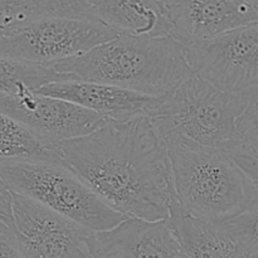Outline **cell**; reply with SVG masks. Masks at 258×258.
Here are the masks:
<instances>
[{
	"label": "cell",
	"instance_id": "cell-1",
	"mask_svg": "<svg viewBox=\"0 0 258 258\" xmlns=\"http://www.w3.org/2000/svg\"><path fill=\"white\" fill-rule=\"evenodd\" d=\"M54 150L60 163L117 213L150 222L168 219L175 199L170 161L151 117L111 120Z\"/></svg>",
	"mask_w": 258,
	"mask_h": 258
},
{
	"label": "cell",
	"instance_id": "cell-2",
	"mask_svg": "<svg viewBox=\"0 0 258 258\" xmlns=\"http://www.w3.org/2000/svg\"><path fill=\"white\" fill-rule=\"evenodd\" d=\"M53 67L76 80L117 86L153 97L170 95L196 75L186 57L185 45L174 35L118 34Z\"/></svg>",
	"mask_w": 258,
	"mask_h": 258
},
{
	"label": "cell",
	"instance_id": "cell-3",
	"mask_svg": "<svg viewBox=\"0 0 258 258\" xmlns=\"http://www.w3.org/2000/svg\"><path fill=\"white\" fill-rule=\"evenodd\" d=\"M176 202L204 221H227L247 211L243 175L223 150L207 148L178 134H165Z\"/></svg>",
	"mask_w": 258,
	"mask_h": 258
},
{
	"label": "cell",
	"instance_id": "cell-4",
	"mask_svg": "<svg viewBox=\"0 0 258 258\" xmlns=\"http://www.w3.org/2000/svg\"><path fill=\"white\" fill-rule=\"evenodd\" d=\"M248 105L243 92L222 90L193 75L164 96L151 118L161 135L178 134L199 145L228 151L243 143L238 122Z\"/></svg>",
	"mask_w": 258,
	"mask_h": 258
},
{
	"label": "cell",
	"instance_id": "cell-5",
	"mask_svg": "<svg viewBox=\"0 0 258 258\" xmlns=\"http://www.w3.org/2000/svg\"><path fill=\"white\" fill-rule=\"evenodd\" d=\"M0 174L12 191L91 232L107 231L126 219L60 161L0 163Z\"/></svg>",
	"mask_w": 258,
	"mask_h": 258
},
{
	"label": "cell",
	"instance_id": "cell-6",
	"mask_svg": "<svg viewBox=\"0 0 258 258\" xmlns=\"http://www.w3.org/2000/svg\"><path fill=\"white\" fill-rule=\"evenodd\" d=\"M95 20L47 17L0 29V57L53 67L117 37Z\"/></svg>",
	"mask_w": 258,
	"mask_h": 258
},
{
	"label": "cell",
	"instance_id": "cell-7",
	"mask_svg": "<svg viewBox=\"0 0 258 258\" xmlns=\"http://www.w3.org/2000/svg\"><path fill=\"white\" fill-rule=\"evenodd\" d=\"M0 112L19 121L47 145L90 135L110 118L62 98L45 96L30 88L12 96H0Z\"/></svg>",
	"mask_w": 258,
	"mask_h": 258
},
{
	"label": "cell",
	"instance_id": "cell-8",
	"mask_svg": "<svg viewBox=\"0 0 258 258\" xmlns=\"http://www.w3.org/2000/svg\"><path fill=\"white\" fill-rule=\"evenodd\" d=\"M185 52L194 73L222 90L246 92L258 87V23L185 45Z\"/></svg>",
	"mask_w": 258,
	"mask_h": 258
},
{
	"label": "cell",
	"instance_id": "cell-9",
	"mask_svg": "<svg viewBox=\"0 0 258 258\" xmlns=\"http://www.w3.org/2000/svg\"><path fill=\"white\" fill-rule=\"evenodd\" d=\"M13 232L28 258H92L93 232L13 191Z\"/></svg>",
	"mask_w": 258,
	"mask_h": 258
},
{
	"label": "cell",
	"instance_id": "cell-10",
	"mask_svg": "<svg viewBox=\"0 0 258 258\" xmlns=\"http://www.w3.org/2000/svg\"><path fill=\"white\" fill-rule=\"evenodd\" d=\"M173 35L183 44L216 39L238 28L257 24L258 15L244 0H163Z\"/></svg>",
	"mask_w": 258,
	"mask_h": 258
},
{
	"label": "cell",
	"instance_id": "cell-11",
	"mask_svg": "<svg viewBox=\"0 0 258 258\" xmlns=\"http://www.w3.org/2000/svg\"><path fill=\"white\" fill-rule=\"evenodd\" d=\"M91 253L92 258H188L166 221L138 218L93 232Z\"/></svg>",
	"mask_w": 258,
	"mask_h": 258
},
{
	"label": "cell",
	"instance_id": "cell-12",
	"mask_svg": "<svg viewBox=\"0 0 258 258\" xmlns=\"http://www.w3.org/2000/svg\"><path fill=\"white\" fill-rule=\"evenodd\" d=\"M35 92L70 101L110 120H127L138 116L151 117L164 98L146 96L117 86L81 80L48 83Z\"/></svg>",
	"mask_w": 258,
	"mask_h": 258
},
{
	"label": "cell",
	"instance_id": "cell-13",
	"mask_svg": "<svg viewBox=\"0 0 258 258\" xmlns=\"http://www.w3.org/2000/svg\"><path fill=\"white\" fill-rule=\"evenodd\" d=\"M92 20L118 34L136 37L173 35L163 0H90Z\"/></svg>",
	"mask_w": 258,
	"mask_h": 258
},
{
	"label": "cell",
	"instance_id": "cell-14",
	"mask_svg": "<svg viewBox=\"0 0 258 258\" xmlns=\"http://www.w3.org/2000/svg\"><path fill=\"white\" fill-rule=\"evenodd\" d=\"M166 223L188 258H244L223 224L189 214L174 199Z\"/></svg>",
	"mask_w": 258,
	"mask_h": 258
},
{
	"label": "cell",
	"instance_id": "cell-15",
	"mask_svg": "<svg viewBox=\"0 0 258 258\" xmlns=\"http://www.w3.org/2000/svg\"><path fill=\"white\" fill-rule=\"evenodd\" d=\"M47 17L92 20L90 0H0V29Z\"/></svg>",
	"mask_w": 258,
	"mask_h": 258
},
{
	"label": "cell",
	"instance_id": "cell-16",
	"mask_svg": "<svg viewBox=\"0 0 258 258\" xmlns=\"http://www.w3.org/2000/svg\"><path fill=\"white\" fill-rule=\"evenodd\" d=\"M59 161L54 148L43 143L15 118L0 112V163Z\"/></svg>",
	"mask_w": 258,
	"mask_h": 258
},
{
	"label": "cell",
	"instance_id": "cell-17",
	"mask_svg": "<svg viewBox=\"0 0 258 258\" xmlns=\"http://www.w3.org/2000/svg\"><path fill=\"white\" fill-rule=\"evenodd\" d=\"M76 80L75 77L59 73L54 67L30 64L0 57V96H12L24 88L33 91L53 82Z\"/></svg>",
	"mask_w": 258,
	"mask_h": 258
},
{
	"label": "cell",
	"instance_id": "cell-18",
	"mask_svg": "<svg viewBox=\"0 0 258 258\" xmlns=\"http://www.w3.org/2000/svg\"><path fill=\"white\" fill-rule=\"evenodd\" d=\"M221 223L244 258H258V209H247Z\"/></svg>",
	"mask_w": 258,
	"mask_h": 258
},
{
	"label": "cell",
	"instance_id": "cell-19",
	"mask_svg": "<svg viewBox=\"0 0 258 258\" xmlns=\"http://www.w3.org/2000/svg\"><path fill=\"white\" fill-rule=\"evenodd\" d=\"M226 153L243 175L247 189V209H258V149L243 141Z\"/></svg>",
	"mask_w": 258,
	"mask_h": 258
},
{
	"label": "cell",
	"instance_id": "cell-20",
	"mask_svg": "<svg viewBox=\"0 0 258 258\" xmlns=\"http://www.w3.org/2000/svg\"><path fill=\"white\" fill-rule=\"evenodd\" d=\"M238 128L244 143L258 149V105L249 103L239 118Z\"/></svg>",
	"mask_w": 258,
	"mask_h": 258
},
{
	"label": "cell",
	"instance_id": "cell-21",
	"mask_svg": "<svg viewBox=\"0 0 258 258\" xmlns=\"http://www.w3.org/2000/svg\"><path fill=\"white\" fill-rule=\"evenodd\" d=\"M0 258H28L23 252L14 232L0 222Z\"/></svg>",
	"mask_w": 258,
	"mask_h": 258
},
{
	"label": "cell",
	"instance_id": "cell-22",
	"mask_svg": "<svg viewBox=\"0 0 258 258\" xmlns=\"http://www.w3.org/2000/svg\"><path fill=\"white\" fill-rule=\"evenodd\" d=\"M13 191L0 174V222L13 228Z\"/></svg>",
	"mask_w": 258,
	"mask_h": 258
},
{
	"label": "cell",
	"instance_id": "cell-23",
	"mask_svg": "<svg viewBox=\"0 0 258 258\" xmlns=\"http://www.w3.org/2000/svg\"><path fill=\"white\" fill-rule=\"evenodd\" d=\"M246 95V97L248 98L249 103H253V105H258V87L251 88V90L243 92Z\"/></svg>",
	"mask_w": 258,
	"mask_h": 258
},
{
	"label": "cell",
	"instance_id": "cell-24",
	"mask_svg": "<svg viewBox=\"0 0 258 258\" xmlns=\"http://www.w3.org/2000/svg\"><path fill=\"white\" fill-rule=\"evenodd\" d=\"M244 2H246L247 4L251 5V7L253 8L254 12H256L257 15H258V0H244Z\"/></svg>",
	"mask_w": 258,
	"mask_h": 258
}]
</instances>
